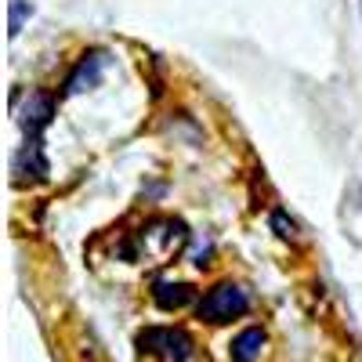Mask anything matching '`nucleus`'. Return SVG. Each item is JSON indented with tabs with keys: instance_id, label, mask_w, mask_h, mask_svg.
Returning <instances> with one entry per match:
<instances>
[{
	"instance_id": "nucleus-7",
	"label": "nucleus",
	"mask_w": 362,
	"mask_h": 362,
	"mask_svg": "<svg viewBox=\"0 0 362 362\" xmlns=\"http://www.w3.org/2000/svg\"><path fill=\"white\" fill-rule=\"evenodd\" d=\"M29 170H33L37 177L47 174V160H44V153H40V141H25L22 153L15 156V174H29Z\"/></svg>"
},
{
	"instance_id": "nucleus-4",
	"label": "nucleus",
	"mask_w": 362,
	"mask_h": 362,
	"mask_svg": "<svg viewBox=\"0 0 362 362\" xmlns=\"http://www.w3.org/2000/svg\"><path fill=\"white\" fill-rule=\"evenodd\" d=\"M51 116H54V98L44 95V90H33V95L25 98L22 112H18V124H22L25 141H40V134L51 124Z\"/></svg>"
},
{
	"instance_id": "nucleus-5",
	"label": "nucleus",
	"mask_w": 362,
	"mask_h": 362,
	"mask_svg": "<svg viewBox=\"0 0 362 362\" xmlns=\"http://www.w3.org/2000/svg\"><path fill=\"white\" fill-rule=\"evenodd\" d=\"M196 297V290L189 286V283H167V279H160L156 286H153V300L163 308V312H177V308H185L189 300Z\"/></svg>"
},
{
	"instance_id": "nucleus-8",
	"label": "nucleus",
	"mask_w": 362,
	"mask_h": 362,
	"mask_svg": "<svg viewBox=\"0 0 362 362\" xmlns=\"http://www.w3.org/2000/svg\"><path fill=\"white\" fill-rule=\"evenodd\" d=\"M8 33L11 37H18L22 33V25H25V18L33 15V4H29V0H8Z\"/></svg>"
},
{
	"instance_id": "nucleus-10",
	"label": "nucleus",
	"mask_w": 362,
	"mask_h": 362,
	"mask_svg": "<svg viewBox=\"0 0 362 362\" xmlns=\"http://www.w3.org/2000/svg\"><path fill=\"white\" fill-rule=\"evenodd\" d=\"M358 4H362V0H358Z\"/></svg>"
},
{
	"instance_id": "nucleus-2",
	"label": "nucleus",
	"mask_w": 362,
	"mask_h": 362,
	"mask_svg": "<svg viewBox=\"0 0 362 362\" xmlns=\"http://www.w3.org/2000/svg\"><path fill=\"white\" fill-rule=\"evenodd\" d=\"M138 348L163 355V358H174V362H185L192 355V337L181 326H148L138 334Z\"/></svg>"
},
{
	"instance_id": "nucleus-1",
	"label": "nucleus",
	"mask_w": 362,
	"mask_h": 362,
	"mask_svg": "<svg viewBox=\"0 0 362 362\" xmlns=\"http://www.w3.org/2000/svg\"><path fill=\"white\" fill-rule=\"evenodd\" d=\"M247 308H250V297H247V290L239 286V283H218V286H210L206 293H203V300H199V319L203 322H232V319H239V315H247Z\"/></svg>"
},
{
	"instance_id": "nucleus-6",
	"label": "nucleus",
	"mask_w": 362,
	"mask_h": 362,
	"mask_svg": "<svg viewBox=\"0 0 362 362\" xmlns=\"http://www.w3.org/2000/svg\"><path fill=\"white\" fill-rule=\"evenodd\" d=\"M261 348H264V329H261V326H250V329H243V334L232 341L228 358H232V362H254V358L261 355Z\"/></svg>"
},
{
	"instance_id": "nucleus-3",
	"label": "nucleus",
	"mask_w": 362,
	"mask_h": 362,
	"mask_svg": "<svg viewBox=\"0 0 362 362\" xmlns=\"http://www.w3.org/2000/svg\"><path fill=\"white\" fill-rule=\"evenodd\" d=\"M109 69V51L105 47H90L80 62L73 66V73L66 76V95H83V90L98 87L102 73Z\"/></svg>"
},
{
	"instance_id": "nucleus-9",
	"label": "nucleus",
	"mask_w": 362,
	"mask_h": 362,
	"mask_svg": "<svg viewBox=\"0 0 362 362\" xmlns=\"http://www.w3.org/2000/svg\"><path fill=\"white\" fill-rule=\"evenodd\" d=\"M272 228H276L283 239H293V235H297V225H293V221H286L283 210H276V214H272Z\"/></svg>"
}]
</instances>
